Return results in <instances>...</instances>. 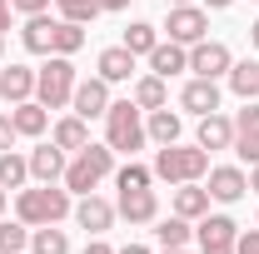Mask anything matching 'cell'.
<instances>
[{"label": "cell", "mask_w": 259, "mask_h": 254, "mask_svg": "<svg viewBox=\"0 0 259 254\" xmlns=\"http://www.w3.org/2000/svg\"><path fill=\"white\" fill-rule=\"evenodd\" d=\"M50 140L60 145L65 155H75V150H85V145H90V120L65 115V120H55V135H50Z\"/></svg>", "instance_id": "obj_21"}, {"label": "cell", "mask_w": 259, "mask_h": 254, "mask_svg": "<svg viewBox=\"0 0 259 254\" xmlns=\"http://www.w3.org/2000/svg\"><path fill=\"white\" fill-rule=\"evenodd\" d=\"M164 30H169L175 45H199V40L209 35V15H204L199 5H175L169 20H164Z\"/></svg>", "instance_id": "obj_6"}, {"label": "cell", "mask_w": 259, "mask_h": 254, "mask_svg": "<svg viewBox=\"0 0 259 254\" xmlns=\"http://www.w3.org/2000/svg\"><path fill=\"white\" fill-rule=\"evenodd\" d=\"M25 180H30V159L5 150L0 155V190H25Z\"/></svg>", "instance_id": "obj_26"}, {"label": "cell", "mask_w": 259, "mask_h": 254, "mask_svg": "<svg viewBox=\"0 0 259 254\" xmlns=\"http://www.w3.org/2000/svg\"><path fill=\"white\" fill-rule=\"evenodd\" d=\"M145 135H150L155 145H175V140H180V115H175L169 105L150 110V120H145Z\"/></svg>", "instance_id": "obj_22"}, {"label": "cell", "mask_w": 259, "mask_h": 254, "mask_svg": "<svg viewBox=\"0 0 259 254\" xmlns=\"http://www.w3.org/2000/svg\"><path fill=\"white\" fill-rule=\"evenodd\" d=\"M95 70H100V80L120 85V80H130V75H135V55H130L125 45H110V50H100Z\"/></svg>", "instance_id": "obj_20"}, {"label": "cell", "mask_w": 259, "mask_h": 254, "mask_svg": "<svg viewBox=\"0 0 259 254\" xmlns=\"http://www.w3.org/2000/svg\"><path fill=\"white\" fill-rule=\"evenodd\" d=\"M180 105H185V110H194V115H209V110H220V85L194 75L190 85L180 90Z\"/></svg>", "instance_id": "obj_17"}, {"label": "cell", "mask_w": 259, "mask_h": 254, "mask_svg": "<svg viewBox=\"0 0 259 254\" xmlns=\"http://www.w3.org/2000/svg\"><path fill=\"white\" fill-rule=\"evenodd\" d=\"M229 90L239 100H259V60H234L229 65Z\"/></svg>", "instance_id": "obj_23"}, {"label": "cell", "mask_w": 259, "mask_h": 254, "mask_svg": "<svg viewBox=\"0 0 259 254\" xmlns=\"http://www.w3.org/2000/svg\"><path fill=\"white\" fill-rule=\"evenodd\" d=\"M145 140L150 135H145V120H140V105L135 100H110V110H105V145L115 155H135Z\"/></svg>", "instance_id": "obj_2"}, {"label": "cell", "mask_w": 259, "mask_h": 254, "mask_svg": "<svg viewBox=\"0 0 259 254\" xmlns=\"http://www.w3.org/2000/svg\"><path fill=\"white\" fill-rule=\"evenodd\" d=\"M194 145H199V150H229V145H234V120H225L220 110L199 115V135H194Z\"/></svg>", "instance_id": "obj_14"}, {"label": "cell", "mask_w": 259, "mask_h": 254, "mask_svg": "<svg viewBox=\"0 0 259 254\" xmlns=\"http://www.w3.org/2000/svg\"><path fill=\"white\" fill-rule=\"evenodd\" d=\"M164 254H185V249H164Z\"/></svg>", "instance_id": "obj_49"}, {"label": "cell", "mask_w": 259, "mask_h": 254, "mask_svg": "<svg viewBox=\"0 0 259 254\" xmlns=\"http://www.w3.org/2000/svg\"><path fill=\"white\" fill-rule=\"evenodd\" d=\"M155 234H160L164 249H185V244H190V220L169 215V220H160V229H155Z\"/></svg>", "instance_id": "obj_31"}, {"label": "cell", "mask_w": 259, "mask_h": 254, "mask_svg": "<svg viewBox=\"0 0 259 254\" xmlns=\"http://www.w3.org/2000/svg\"><path fill=\"white\" fill-rule=\"evenodd\" d=\"M130 100H135L140 110H160L169 95H164V80H160V75H140V80H135V90H130Z\"/></svg>", "instance_id": "obj_28"}, {"label": "cell", "mask_w": 259, "mask_h": 254, "mask_svg": "<svg viewBox=\"0 0 259 254\" xmlns=\"http://www.w3.org/2000/svg\"><path fill=\"white\" fill-rule=\"evenodd\" d=\"M199 175H209V150H199V145H160V155H155V180L164 185H190Z\"/></svg>", "instance_id": "obj_1"}, {"label": "cell", "mask_w": 259, "mask_h": 254, "mask_svg": "<svg viewBox=\"0 0 259 254\" xmlns=\"http://www.w3.org/2000/svg\"><path fill=\"white\" fill-rule=\"evenodd\" d=\"M115 215H125L130 224H155L160 220V194L155 190H120Z\"/></svg>", "instance_id": "obj_11"}, {"label": "cell", "mask_w": 259, "mask_h": 254, "mask_svg": "<svg viewBox=\"0 0 259 254\" xmlns=\"http://www.w3.org/2000/svg\"><path fill=\"white\" fill-rule=\"evenodd\" d=\"M249 45H254V50H259V20H254V25H249Z\"/></svg>", "instance_id": "obj_44"}, {"label": "cell", "mask_w": 259, "mask_h": 254, "mask_svg": "<svg viewBox=\"0 0 259 254\" xmlns=\"http://www.w3.org/2000/svg\"><path fill=\"white\" fill-rule=\"evenodd\" d=\"M15 140H20V135H15V120H10V115H0V155H5V150H15Z\"/></svg>", "instance_id": "obj_36"}, {"label": "cell", "mask_w": 259, "mask_h": 254, "mask_svg": "<svg viewBox=\"0 0 259 254\" xmlns=\"http://www.w3.org/2000/svg\"><path fill=\"white\" fill-rule=\"evenodd\" d=\"M10 30V0H0V35Z\"/></svg>", "instance_id": "obj_40"}, {"label": "cell", "mask_w": 259, "mask_h": 254, "mask_svg": "<svg viewBox=\"0 0 259 254\" xmlns=\"http://www.w3.org/2000/svg\"><path fill=\"white\" fill-rule=\"evenodd\" d=\"M175 215L180 220H204L209 215V190H199V180L175 185Z\"/></svg>", "instance_id": "obj_19"}, {"label": "cell", "mask_w": 259, "mask_h": 254, "mask_svg": "<svg viewBox=\"0 0 259 254\" xmlns=\"http://www.w3.org/2000/svg\"><path fill=\"white\" fill-rule=\"evenodd\" d=\"M10 10H20V15H45L50 0H10Z\"/></svg>", "instance_id": "obj_37"}, {"label": "cell", "mask_w": 259, "mask_h": 254, "mask_svg": "<svg viewBox=\"0 0 259 254\" xmlns=\"http://www.w3.org/2000/svg\"><path fill=\"white\" fill-rule=\"evenodd\" d=\"M85 45V25H75V20H55V30H50V55H75Z\"/></svg>", "instance_id": "obj_25"}, {"label": "cell", "mask_w": 259, "mask_h": 254, "mask_svg": "<svg viewBox=\"0 0 259 254\" xmlns=\"http://www.w3.org/2000/svg\"><path fill=\"white\" fill-rule=\"evenodd\" d=\"M25 244H30V224L25 220H0V254H20L25 249Z\"/></svg>", "instance_id": "obj_30"}, {"label": "cell", "mask_w": 259, "mask_h": 254, "mask_svg": "<svg viewBox=\"0 0 259 254\" xmlns=\"http://www.w3.org/2000/svg\"><path fill=\"white\" fill-rule=\"evenodd\" d=\"M120 254H150V249H145V244H125Z\"/></svg>", "instance_id": "obj_45"}, {"label": "cell", "mask_w": 259, "mask_h": 254, "mask_svg": "<svg viewBox=\"0 0 259 254\" xmlns=\"http://www.w3.org/2000/svg\"><path fill=\"white\" fill-rule=\"evenodd\" d=\"M0 55H5V35H0Z\"/></svg>", "instance_id": "obj_46"}, {"label": "cell", "mask_w": 259, "mask_h": 254, "mask_svg": "<svg viewBox=\"0 0 259 254\" xmlns=\"http://www.w3.org/2000/svg\"><path fill=\"white\" fill-rule=\"evenodd\" d=\"M50 5H60V20H75V25H90L100 15L95 0H50Z\"/></svg>", "instance_id": "obj_32"}, {"label": "cell", "mask_w": 259, "mask_h": 254, "mask_svg": "<svg viewBox=\"0 0 259 254\" xmlns=\"http://www.w3.org/2000/svg\"><path fill=\"white\" fill-rule=\"evenodd\" d=\"M10 120H15V135H45V125H50V110L40 105V100H20V105H10Z\"/></svg>", "instance_id": "obj_18"}, {"label": "cell", "mask_w": 259, "mask_h": 254, "mask_svg": "<svg viewBox=\"0 0 259 254\" xmlns=\"http://www.w3.org/2000/svg\"><path fill=\"white\" fill-rule=\"evenodd\" d=\"M30 249L35 254H70V239H65V229H55V224H35Z\"/></svg>", "instance_id": "obj_29"}, {"label": "cell", "mask_w": 259, "mask_h": 254, "mask_svg": "<svg viewBox=\"0 0 259 254\" xmlns=\"http://www.w3.org/2000/svg\"><path fill=\"white\" fill-rule=\"evenodd\" d=\"M199 254H234V239H239V224L229 215H204L199 220Z\"/></svg>", "instance_id": "obj_8"}, {"label": "cell", "mask_w": 259, "mask_h": 254, "mask_svg": "<svg viewBox=\"0 0 259 254\" xmlns=\"http://www.w3.org/2000/svg\"><path fill=\"white\" fill-rule=\"evenodd\" d=\"M0 209H5V190H0Z\"/></svg>", "instance_id": "obj_48"}, {"label": "cell", "mask_w": 259, "mask_h": 254, "mask_svg": "<svg viewBox=\"0 0 259 254\" xmlns=\"http://www.w3.org/2000/svg\"><path fill=\"white\" fill-rule=\"evenodd\" d=\"M234 135H259V105L244 100V110L234 115Z\"/></svg>", "instance_id": "obj_34"}, {"label": "cell", "mask_w": 259, "mask_h": 254, "mask_svg": "<svg viewBox=\"0 0 259 254\" xmlns=\"http://www.w3.org/2000/svg\"><path fill=\"white\" fill-rule=\"evenodd\" d=\"M180 70H190V45H175V40H160L155 50H150V75H180Z\"/></svg>", "instance_id": "obj_15"}, {"label": "cell", "mask_w": 259, "mask_h": 254, "mask_svg": "<svg viewBox=\"0 0 259 254\" xmlns=\"http://www.w3.org/2000/svg\"><path fill=\"white\" fill-rule=\"evenodd\" d=\"M95 5H100V10H125L130 0H95Z\"/></svg>", "instance_id": "obj_41"}, {"label": "cell", "mask_w": 259, "mask_h": 254, "mask_svg": "<svg viewBox=\"0 0 259 254\" xmlns=\"http://www.w3.org/2000/svg\"><path fill=\"white\" fill-rule=\"evenodd\" d=\"M65 150L50 140V145H35L30 150V180H40V185H55V180H65Z\"/></svg>", "instance_id": "obj_12"}, {"label": "cell", "mask_w": 259, "mask_h": 254, "mask_svg": "<svg viewBox=\"0 0 259 254\" xmlns=\"http://www.w3.org/2000/svg\"><path fill=\"white\" fill-rule=\"evenodd\" d=\"M204 5H209V10H229L234 0H204Z\"/></svg>", "instance_id": "obj_42"}, {"label": "cell", "mask_w": 259, "mask_h": 254, "mask_svg": "<svg viewBox=\"0 0 259 254\" xmlns=\"http://www.w3.org/2000/svg\"><path fill=\"white\" fill-rule=\"evenodd\" d=\"M75 65H70V55H50V60L35 70V100L45 105V110H65L70 105V95H75Z\"/></svg>", "instance_id": "obj_5"}, {"label": "cell", "mask_w": 259, "mask_h": 254, "mask_svg": "<svg viewBox=\"0 0 259 254\" xmlns=\"http://www.w3.org/2000/svg\"><path fill=\"white\" fill-rule=\"evenodd\" d=\"M70 110H75L80 120H95V115H105V110H110V80H100V75L80 80V85H75V95H70Z\"/></svg>", "instance_id": "obj_9"}, {"label": "cell", "mask_w": 259, "mask_h": 254, "mask_svg": "<svg viewBox=\"0 0 259 254\" xmlns=\"http://www.w3.org/2000/svg\"><path fill=\"white\" fill-rule=\"evenodd\" d=\"M75 224L90 229V234H105V229L115 224V204L100 199V194H80V204H75Z\"/></svg>", "instance_id": "obj_13"}, {"label": "cell", "mask_w": 259, "mask_h": 254, "mask_svg": "<svg viewBox=\"0 0 259 254\" xmlns=\"http://www.w3.org/2000/svg\"><path fill=\"white\" fill-rule=\"evenodd\" d=\"M115 170V150L110 145H85V150H75V159L65 164V190L70 194H95V185Z\"/></svg>", "instance_id": "obj_4"}, {"label": "cell", "mask_w": 259, "mask_h": 254, "mask_svg": "<svg viewBox=\"0 0 259 254\" xmlns=\"http://www.w3.org/2000/svg\"><path fill=\"white\" fill-rule=\"evenodd\" d=\"M249 190L259 194V164H254V170H249Z\"/></svg>", "instance_id": "obj_43"}, {"label": "cell", "mask_w": 259, "mask_h": 254, "mask_svg": "<svg viewBox=\"0 0 259 254\" xmlns=\"http://www.w3.org/2000/svg\"><path fill=\"white\" fill-rule=\"evenodd\" d=\"M155 45H160V30H155L150 20H130L125 25V50L130 55H150Z\"/></svg>", "instance_id": "obj_27"}, {"label": "cell", "mask_w": 259, "mask_h": 254, "mask_svg": "<svg viewBox=\"0 0 259 254\" xmlns=\"http://www.w3.org/2000/svg\"><path fill=\"white\" fill-rule=\"evenodd\" d=\"M50 30H55L50 15H25V30H20L25 50H30V55H50Z\"/></svg>", "instance_id": "obj_24"}, {"label": "cell", "mask_w": 259, "mask_h": 254, "mask_svg": "<svg viewBox=\"0 0 259 254\" xmlns=\"http://www.w3.org/2000/svg\"><path fill=\"white\" fill-rule=\"evenodd\" d=\"M175 5H194V0H175Z\"/></svg>", "instance_id": "obj_47"}, {"label": "cell", "mask_w": 259, "mask_h": 254, "mask_svg": "<svg viewBox=\"0 0 259 254\" xmlns=\"http://www.w3.org/2000/svg\"><path fill=\"white\" fill-rule=\"evenodd\" d=\"M234 254H259V229L239 234V239H234Z\"/></svg>", "instance_id": "obj_38"}, {"label": "cell", "mask_w": 259, "mask_h": 254, "mask_svg": "<svg viewBox=\"0 0 259 254\" xmlns=\"http://www.w3.org/2000/svg\"><path fill=\"white\" fill-rule=\"evenodd\" d=\"M229 65H234V55H229V45H220V40H199V45H190V70L199 75V80H220V75H229Z\"/></svg>", "instance_id": "obj_7"}, {"label": "cell", "mask_w": 259, "mask_h": 254, "mask_svg": "<svg viewBox=\"0 0 259 254\" xmlns=\"http://www.w3.org/2000/svg\"><path fill=\"white\" fill-rule=\"evenodd\" d=\"M85 254H120V249H110L105 239H90V244H85Z\"/></svg>", "instance_id": "obj_39"}, {"label": "cell", "mask_w": 259, "mask_h": 254, "mask_svg": "<svg viewBox=\"0 0 259 254\" xmlns=\"http://www.w3.org/2000/svg\"><path fill=\"white\" fill-rule=\"evenodd\" d=\"M150 180H155V170H145V164H135V159H130L125 170H115V185H120V190H150Z\"/></svg>", "instance_id": "obj_33"}, {"label": "cell", "mask_w": 259, "mask_h": 254, "mask_svg": "<svg viewBox=\"0 0 259 254\" xmlns=\"http://www.w3.org/2000/svg\"><path fill=\"white\" fill-rule=\"evenodd\" d=\"M75 204H70V190H55V185H35V190H20L15 194V220L35 224H60Z\"/></svg>", "instance_id": "obj_3"}, {"label": "cell", "mask_w": 259, "mask_h": 254, "mask_svg": "<svg viewBox=\"0 0 259 254\" xmlns=\"http://www.w3.org/2000/svg\"><path fill=\"white\" fill-rule=\"evenodd\" d=\"M35 95V70L30 65H10V70H0V100L5 105H20V100Z\"/></svg>", "instance_id": "obj_16"}, {"label": "cell", "mask_w": 259, "mask_h": 254, "mask_svg": "<svg viewBox=\"0 0 259 254\" xmlns=\"http://www.w3.org/2000/svg\"><path fill=\"white\" fill-rule=\"evenodd\" d=\"M244 194H249V175H244L239 164H214V170H209V199L234 204V199H244Z\"/></svg>", "instance_id": "obj_10"}, {"label": "cell", "mask_w": 259, "mask_h": 254, "mask_svg": "<svg viewBox=\"0 0 259 254\" xmlns=\"http://www.w3.org/2000/svg\"><path fill=\"white\" fill-rule=\"evenodd\" d=\"M234 150H239V159L259 164V135H234Z\"/></svg>", "instance_id": "obj_35"}]
</instances>
